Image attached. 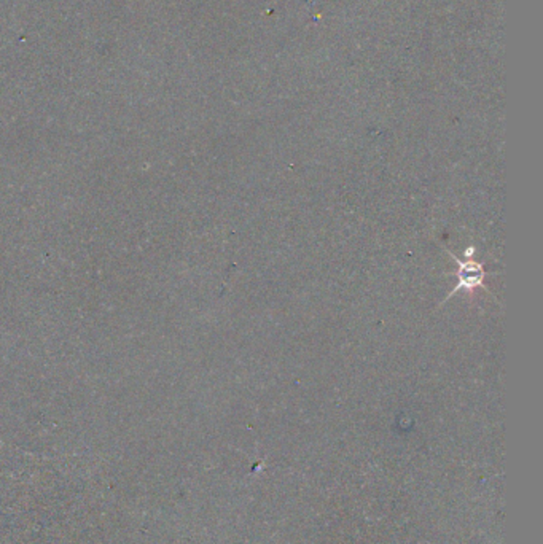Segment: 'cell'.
Segmentation results:
<instances>
[{"label": "cell", "instance_id": "obj_1", "mask_svg": "<svg viewBox=\"0 0 543 544\" xmlns=\"http://www.w3.org/2000/svg\"><path fill=\"white\" fill-rule=\"evenodd\" d=\"M448 254L453 258V261L458 264V285H456L451 293L446 296V301L461 290H466L468 295H472L476 288H486L485 287V277H486L485 264L473 261V260L462 261L449 250Z\"/></svg>", "mask_w": 543, "mask_h": 544}]
</instances>
